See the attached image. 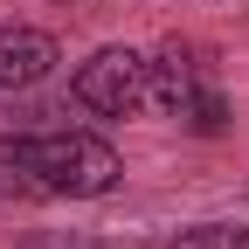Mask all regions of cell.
I'll return each instance as SVG.
<instances>
[{"label":"cell","instance_id":"obj_1","mask_svg":"<svg viewBox=\"0 0 249 249\" xmlns=\"http://www.w3.org/2000/svg\"><path fill=\"white\" fill-rule=\"evenodd\" d=\"M124 180V152L97 132H0V194L14 201H97Z\"/></svg>","mask_w":249,"mask_h":249},{"label":"cell","instance_id":"obj_2","mask_svg":"<svg viewBox=\"0 0 249 249\" xmlns=\"http://www.w3.org/2000/svg\"><path fill=\"white\" fill-rule=\"evenodd\" d=\"M152 118H173L187 132H222L229 124V90L201 49H187V42L152 49Z\"/></svg>","mask_w":249,"mask_h":249},{"label":"cell","instance_id":"obj_3","mask_svg":"<svg viewBox=\"0 0 249 249\" xmlns=\"http://www.w3.org/2000/svg\"><path fill=\"white\" fill-rule=\"evenodd\" d=\"M70 97L97 118H152V49H97L90 62H76Z\"/></svg>","mask_w":249,"mask_h":249},{"label":"cell","instance_id":"obj_4","mask_svg":"<svg viewBox=\"0 0 249 249\" xmlns=\"http://www.w3.org/2000/svg\"><path fill=\"white\" fill-rule=\"evenodd\" d=\"M55 62H62V42L49 35V28H35V21H0V90L42 83V76H55Z\"/></svg>","mask_w":249,"mask_h":249},{"label":"cell","instance_id":"obj_5","mask_svg":"<svg viewBox=\"0 0 249 249\" xmlns=\"http://www.w3.org/2000/svg\"><path fill=\"white\" fill-rule=\"evenodd\" d=\"M173 249H249V229H235V222H201V229H180Z\"/></svg>","mask_w":249,"mask_h":249}]
</instances>
